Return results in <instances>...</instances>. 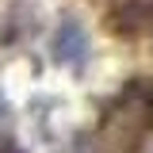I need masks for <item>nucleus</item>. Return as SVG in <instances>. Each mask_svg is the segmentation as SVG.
Segmentation results:
<instances>
[{
	"mask_svg": "<svg viewBox=\"0 0 153 153\" xmlns=\"http://www.w3.org/2000/svg\"><path fill=\"white\" fill-rule=\"evenodd\" d=\"M50 54H54L57 65H84V57H88V31H84V23L80 19H61L57 23L54 38H50Z\"/></svg>",
	"mask_w": 153,
	"mask_h": 153,
	"instance_id": "1",
	"label": "nucleus"
},
{
	"mask_svg": "<svg viewBox=\"0 0 153 153\" xmlns=\"http://www.w3.org/2000/svg\"><path fill=\"white\" fill-rule=\"evenodd\" d=\"M107 27L123 38L153 31V0H119L107 16Z\"/></svg>",
	"mask_w": 153,
	"mask_h": 153,
	"instance_id": "2",
	"label": "nucleus"
},
{
	"mask_svg": "<svg viewBox=\"0 0 153 153\" xmlns=\"http://www.w3.org/2000/svg\"><path fill=\"white\" fill-rule=\"evenodd\" d=\"M142 103H146V115H149V123H153V84L142 92Z\"/></svg>",
	"mask_w": 153,
	"mask_h": 153,
	"instance_id": "3",
	"label": "nucleus"
},
{
	"mask_svg": "<svg viewBox=\"0 0 153 153\" xmlns=\"http://www.w3.org/2000/svg\"><path fill=\"white\" fill-rule=\"evenodd\" d=\"M0 153H23L19 146H12V142H0Z\"/></svg>",
	"mask_w": 153,
	"mask_h": 153,
	"instance_id": "4",
	"label": "nucleus"
},
{
	"mask_svg": "<svg viewBox=\"0 0 153 153\" xmlns=\"http://www.w3.org/2000/svg\"><path fill=\"white\" fill-rule=\"evenodd\" d=\"M115 4H119V0H115Z\"/></svg>",
	"mask_w": 153,
	"mask_h": 153,
	"instance_id": "5",
	"label": "nucleus"
}]
</instances>
